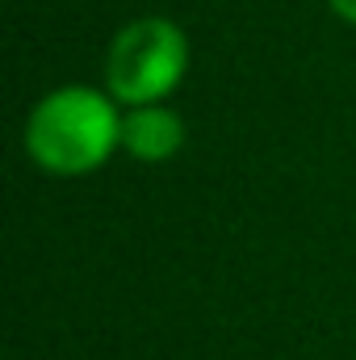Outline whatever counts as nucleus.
I'll return each mask as SVG.
<instances>
[{
    "mask_svg": "<svg viewBox=\"0 0 356 360\" xmlns=\"http://www.w3.org/2000/svg\"><path fill=\"white\" fill-rule=\"evenodd\" d=\"M327 4H331V8H336L340 17H348V21L356 25V0H327Z\"/></svg>",
    "mask_w": 356,
    "mask_h": 360,
    "instance_id": "4",
    "label": "nucleus"
},
{
    "mask_svg": "<svg viewBox=\"0 0 356 360\" xmlns=\"http://www.w3.org/2000/svg\"><path fill=\"white\" fill-rule=\"evenodd\" d=\"M122 143V117L109 96L72 84L38 101L25 126V151L38 168L55 176H84L101 168Z\"/></svg>",
    "mask_w": 356,
    "mask_h": 360,
    "instance_id": "1",
    "label": "nucleus"
},
{
    "mask_svg": "<svg viewBox=\"0 0 356 360\" xmlns=\"http://www.w3.org/2000/svg\"><path fill=\"white\" fill-rule=\"evenodd\" d=\"M180 143H184V122L164 105H139L122 122V147L143 164H160L177 155Z\"/></svg>",
    "mask_w": 356,
    "mask_h": 360,
    "instance_id": "3",
    "label": "nucleus"
},
{
    "mask_svg": "<svg viewBox=\"0 0 356 360\" xmlns=\"http://www.w3.org/2000/svg\"><path fill=\"white\" fill-rule=\"evenodd\" d=\"M189 63V42L172 21L143 17L130 21L109 46V92L126 105H155L180 84Z\"/></svg>",
    "mask_w": 356,
    "mask_h": 360,
    "instance_id": "2",
    "label": "nucleus"
}]
</instances>
